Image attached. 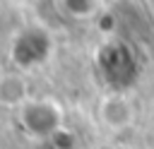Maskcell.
<instances>
[{
    "mask_svg": "<svg viewBox=\"0 0 154 149\" xmlns=\"http://www.w3.org/2000/svg\"><path fill=\"white\" fill-rule=\"evenodd\" d=\"M101 77L113 87H130L137 77V58L123 41H108L96 53Z\"/></svg>",
    "mask_w": 154,
    "mask_h": 149,
    "instance_id": "obj_1",
    "label": "cell"
},
{
    "mask_svg": "<svg viewBox=\"0 0 154 149\" xmlns=\"http://www.w3.org/2000/svg\"><path fill=\"white\" fill-rule=\"evenodd\" d=\"M19 123L22 127L34 135V137H51L53 132L60 130V111L53 101H46V99H34V101H26L22 103V111H19Z\"/></svg>",
    "mask_w": 154,
    "mask_h": 149,
    "instance_id": "obj_2",
    "label": "cell"
},
{
    "mask_svg": "<svg viewBox=\"0 0 154 149\" xmlns=\"http://www.w3.org/2000/svg\"><path fill=\"white\" fill-rule=\"evenodd\" d=\"M48 53H51V36L38 26H29L14 38L10 58L19 67H36L48 58Z\"/></svg>",
    "mask_w": 154,
    "mask_h": 149,
    "instance_id": "obj_3",
    "label": "cell"
},
{
    "mask_svg": "<svg viewBox=\"0 0 154 149\" xmlns=\"http://www.w3.org/2000/svg\"><path fill=\"white\" fill-rule=\"evenodd\" d=\"M130 118H132V111H130V106H128V101L123 96L113 94V96L103 99V103H101V120L108 127L120 130V127H125L130 123Z\"/></svg>",
    "mask_w": 154,
    "mask_h": 149,
    "instance_id": "obj_4",
    "label": "cell"
},
{
    "mask_svg": "<svg viewBox=\"0 0 154 149\" xmlns=\"http://www.w3.org/2000/svg\"><path fill=\"white\" fill-rule=\"evenodd\" d=\"M0 103L2 106L26 103V84L19 74H2L0 77Z\"/></svg>",
    "mask_w": 154,
    "mask_h": 149,
    "instance_id": "obj_5",
    "label": "cell"
},
{
    "mask_svg": "<svg viewBox=\"0 0 154 149\" xmlns=\"http://www.w3.org/2000/svg\"><path fill=\"white\" fill-rule=\"evenodd\" d=\"M63 7L72 17H87L96 10V0H63Z\"/></svg>",
    "mask_w": 154,
    "mask_h": 149,
    "instance_id": "obj_6",
    "label": "cell"
},
{
    "mask_svg": "<svg viewBox=\"0 0 154 149\" xmlns=\"http://www.w3.org/2000/svg\"><path fill=\"white\" fill-rule=\"evenodd\" d=\"M48 139H51L53 149H72V147H75V137H72L67 130H63V127H60L58 132H53Z\"/></svg>",
    "mask_w": 154,
    "mask_h": 149,
    "instance_id": "obj_7",
    "label": "cell"
}]
</instances>
